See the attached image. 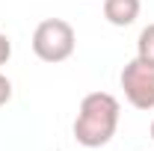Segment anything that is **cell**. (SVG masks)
<instances>
[{"instance_id": "obj_1", "label": "cell", "mask_w": 154, "mask_h": 151, "mask_svg": "<svg viewBox=\"0 0 154 151\" xmlns=\"http://www.w3.org/2000/svg\"><path fill=\"white\" fill-rule=\"evenodd\" d=\"M119 119H122V104L116 95L89 92L83 95V101L77 107L71 133H74L77 145H83V148H104L119 131Z\"/></svg>"}, {"instance_id": "obj_2", "label": "cell", "mask_w": 154, "mask_h": 151, "mask_svg": "<svg viewBox=\"0 0 154 151\" xmlns=\"http://www.w3.org/2000/svg\"><path fill=\"white\" fill-rule=\"evenodd\" d=\"M30 45L42 62H65L77 48V33L65 18H45L36 24Z\"/></svg>"}, {"instance_id": "obj_3", "label": "cell", "mask_w": 154, "mask_h": 151, "mask_svg": "<svg viewBox=\"0 0 154 151\" xmlns=\"http://www.w3.org/2000/svg\"><path fill=\"white\" fill-rule=\"evenodd\" d=\"M119 86L125 92V101L134 110H142V113H151L154 110V65H148L139 57H134L122 68Z\"/></svg>"}, {"instance_id": "obj_4", "label": "cell", "mask_w": 154, "mask_h": 151, "mask_svg": "<svg viewBox=\"0 0 154 151\" xmlns=\"http://www.w3.org/2000/svg\"><path fill=\"white\" fill-rule=\"evenodd\" d=\"M142 12L139 0H104V18L113 27H131Z\"/></svg>"}, {"instance_id": "obj_5", "label": "cell", "mask_w": 154, "mask_h": 151, "mask_svg": "<svg viewBox=\"0 0 154 151\" xmlns=\"http://www.w3.org/2000/svg\"><path fill=\"white\" fill-rule=\"evenodd\" d=\"M136 57L148 65H154V24L142 27V33L136 39Z\"/></svg>"}, {"instance_id": "obj_6", "label": "cell", "mask_w": 154, "mask_h": 151, "mask_svg": "<svg viewBox=\"0 0 154 151\" xmlns=\"http://www.w3.org/2000/svg\"><path fill=\"white\" fill-rule=\"evenodd\" d=\"M9 101H12V80L0 71V107H6Z\"/></svg>"}, {"instance_id": "obj_7", "label": "cell", "mask_w": 154, "mask_h": 151, "mask_svg": "<svg viewBox=\"0 0 154 151\" xmlns=\"http://www.w3.org/2000/svg\"><path fill=\"white\" fill-rule=\"evenodd\" d=\"M12 59V42H9V36L0 30V65H6Z\"/></svg>"}, {"instance_id": "obj_8", "label": "cell", "mask_w": 154, "mask_h": 151, "mask_svg": "<svg viewBox=\"0 0 154 151\" xmlns=\"http://www.w3.org/2000/svg\"><path fill=\"white\" fill-rule=\"evenodd\" d=\"M148 136H151V142H154V119H151V131H148Z\"/></svg>"}]
</instances>
